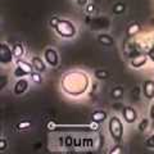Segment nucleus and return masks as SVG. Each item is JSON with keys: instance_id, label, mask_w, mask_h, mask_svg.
Returning <instances> with one entry per match:
<instances>
[{"instance_id": "obj_1", "label": "nucleus", "mask_w": 154, "mask_h": 154, "mask_svg": "<svg viewBox=\"0 0 154 154\" xmlns=\"http://www.w3.org/2000/svg\"><path fill=\"white\" fill-rule=\"evenodd\" d=\"M90 85L89 76L84 71H71L63 75L60 81V88L67 95L73 96H81L86 93Z\"/></svg>"}, {"instance_id": "obj_2", "label": "nucleus", "mask_w": 154, "mask_h": 154, "mask_svg": "<svg viewBox=\"0 0 154 154\" xmlns=\"http://www.w3.org/2000/svg\"><path fill=\"white\" fill-rule=\"evenodd\" d=\"M108 130H109L110 137L113 139L114 143L119 144L122 141V139H123V123L121 121V118L117 117V116L110 117L109 122H108Z\"/></svg>"}, {"instance_id": "obj_3", "label": "nucleus", "mask_w": 154, "mask_h": 154, "mask_svg": "<svg viewBox=\"0 0 154 154\" xmlns=\"http://www.w3.org/2000/svg\"><path fill=\"white\" fill-rule=\"evenodd\" d=\"M55 32L63 38H72L76 36V26L73 22L68 21V19H59L57 23V26L54 27Z\"/></svg>"}, {"instance_id": "obj_4", "label": "nucleus", "mask_w": 154, "mask_h": 154, "mask_svg": "<svg viewBox=\"0 0 154 154\" xmlns=\"http://www.w3.org/2000/svg\"><path fill=\"white\" fill-rule=\"evenodd\" d=\"M13 49H11V46H8L5 42L0 44V63L2 64H9L13 62Z\"/></svg>"}, {"instance_id": "obj_5", "label": "nucleus", "mask_w": 154, "mask_h": 154, "mask_svg": "<svg viewBox=\"0 0 154 154\" xmlns=\"http://www.w3.org/2000/svg\"><path fill=\"white\" fill-rule=\"evenodd\" d=\"M44 59L46 62V64H49L50 67H57L59 63V55H58L57 50H54L53 48H48L44 51Z\"/></svg>"}, {"instance_id": "obj_6", "label": "nucleus", "mask_w": 154, "mask_h": 154, "mask_svg": "<svg viewBox=\"0 0 154 154\" xmlns=\"http://www.w3.org/2000/svg\"><path fill=\"white\" fill-rule=\"evenodd\" d=\"M122 114H123L125 122H127V123H134L137 119V113L132 107H125L122 110Z\"/></svg>"}, {"instance_id": "obj_7", "label": "nucleus", "mask_w": 154, "mask_h": 154, "mask_svg": "<svg viewBox=\"0 0 154 154\" xmlns=\"http://www.w3.org/2000/svg\"><path fill=\"white\" fill-rule=\"evenodd\" d=\"M143 94L149 100L154 99V81L153 80L144 81V84H143Z\"/></svg>"}, {"instance_id": "obj_8", "label": "nucleus", "mask_w": 154, "mask_h": 154, "mask_svg": "<svg viewBox=\"0 0 154 154\" xmlns=\"http://www.w3.org/2000/svg\"><path fill=\"white\" fill-rule=\"evenodd\" d=\"M28 86H30L28 80H26V79H19L17 82H16V85H14V94H16V95L25 94L26 91L28 90Z\"/></svg>"}, {"instance_id": "obj_9", "label": "nucleus", "mask_w": 154, "mask_h": 154, "mask_svg": "<svg viewBox=\"0 0 154 154\" xmlns=\"http://www.w3.org/2000/svg\"><path fill=\"white\" fill-rule=\"evenodd\" d=\"M146 60H148V55L145 54H140V55H136L131 60H130V66L132 68H141L146 64Z\"/></svg>"}, {"instance_id": "obj_10", "label": "nucleus", "mask_w": 154, "mask_h": 154, "mask_svg": "<svg viewBox=\"0 0 154 154\" xmlns=\"http://www.w3.org/2000/svg\"><path fill=\"white\" fill-rule=\"evenodd\" d=\"M31 63L33 66V69H35L36 72H45L46 69V62L45 59H41V57H32V59H31Z\"/></svg>"}, {"instance_id": "obj_11", "label": "nucleus", "mask_w": 154, "mask_h": 154, "mask_svg": "<svg viewBox=\"0 0 154 154\" xmlns=\"http://www.w3.org/2000/svg\"><path fill=\"white\" fill-rule=\"evenodd\" d=\"M16 66L19 67L21 69H23L27 75H31L32 72H33V66H32V63H28V62L23 60L22 58H19V59L16 60Z\"/></svg>"}, {"instance_id": "obj_12", "label": "nucleus", "mask_w": 154, "mask_h": 154, "mask_svg": "<svg viewBox=\"0 0 154 154\" xmlns=\"http://www.w3.org/2000/svg\"><path fill=\"white\" fill-rule=\"evenodd\" d=\"M91 119H93L94 122L102 123L107 119V112H104V110H95V112L91 114Z\"/></svg>"}, {"instance_id": "obj_13", "label": "nucleus", "mask_w": 154, "mask_h": 154, "mask_svg": "<svg viewBox=\"0 0 154 154\" xmlns=\"http://www.w3.org/2000/svg\"><path fill=\"white\" fill-rule=\"evenodd\" d=\"M98 41L100 42V44H103L104 46H110V45L114 44V40L109 35H107V33H102V35H99L98 36Z\"/></svg>"}, {"instance_id": "obj_14", "label": "nucleus", "mask_w": 154, "mask_h": 154, "mask_svg": "<svg viewBox=\"0 0 154 154\" xmlns=\"http://www.w3.org/2000/svg\"><path fill=\"white\" fill-rule=\"evenodd\" d=\"M13 54H14V58L16 59H19V58H22L23 54H25V49H23V45L22 44H16L13 46Z\"/></svg>"}, {"instance_id": "obj_15", "label": "nucleus", "mask_w": 154, "mask_h": 154, "mask_svg": "<svg viewBox=\"0 0 154 154\" xmlns=\"http://www.w3.org/2000/svg\"><path fill=\"white\" fill-rule=\"evenodd\" d=\"M140 26L137 25V23H131V25L128 26V28H127V36L128 37H132V36H135V35H137L139 32H140Z\"/></svg>"}, {"instance_id": "obj_16", "label": "nucleus", "mask_w": 154, "mask_h": 154, "mask_svg": "<svg viewBox=\"0 0 154 154\" xmlns=\"http://www.w3.org/2000/svg\"><path fill=\"white\" fill-rule=\"evenodd\" d=\"M95 77L98 80H107L109 77V73L104 69H98V71H95Z\"/></svg>"}, {"instance_id": "obj_17", "label": "nucleus", "mask_w": 154, "mask_h": 154, "mask_svg": "<svg viewBox=\"0 0 154 154\" xmlns=\"http://www.w3.org/2000/svg\"><path fill=\"white\" fill-rule=\"evenodd\" d=\"M13 75H14V77H18V79H21V77H25V76H27V73L23 69H21L19 67H16L14 68V71H13Z\"/></svg>"}, {"instance_id": "obj_18", "label": "nucleus", "mask_w": 154, "mask_h": 154, "mask_svg": "<svg viewBox=\"0 0 154 154\" xmlns=\"http://www.w3.org/2000/svg\"><path fill=\"white\" fill-rule=\"evenodd\" d=\"M125 12V5L121 3H118V4H116V5L113 7V13L114 14H121Z\"/></svg>"}, {"instance_id": "obj_19", "label": "nucleus", "mask_w": 154, "mask_h": 154, "mask_svg": "<svg viewBox=\"0 0 154 154\" xmlns=\"http://www.w3.org/2000/svg\"><path fill=\"white\" fill-rule=\"evenodd\" d=\"M145 146L146 148H150V149H154V134H152L150 136H149L146 140H145Z\"/></svg>"}, {"instance_id": "obj_20", "label": "nucleus", "mask_w": 154, "mask_h": 154, "mask_svg": "<svg viewBox=\"0 0 154 154\" xmlns=\"http://www.w3.org/2000/svg\"><path fill=\"white\" fill-rule=\"evenodd\" d=\"M148 125H149V119L148 118H144V119H141V122H140V125H139V131H144V130H146L148 128Z\"/></svg>"}, {"instance_id": "obj_21", "label": "nucleus", "mask_w": 154, "mask_h": 154, "mask_svg": "<svg viewBox=\"0 0 154 154\" xmlns=\"http://www.w3.org/2000/svg\"><path fill=\"white\" fill-rule=\"evenodd\" d=\"M31 80L33 81V82H41V76H40V72H32L31 73Z\"/></svg>"}, {"instance_id": "obj_22", "label": "nucleus", "mask_w": 154, "mask_h": 154, "mask_svg": "<svg viewBox=\"0 0 154 154\" xmlns=\"http://www.w3.org/2000/svg\"><path fill=\"white\" fill-rule=\"evenodd\" d=\"M113 96L114 98H121V95H122V89L121 88H117L116 90H113Z\"/></svg>"}, {"instance_id": "obj_23", "label": "nucleus", "mask_w": 154, "mask_h": 154, "mask_svg": "<svg viewBox=\"0 0 154 154\" xmlns=\"http://www.w3.org/2000/svg\"><path fill=\"white\" fill-rule=\"evenodd\" d=\"M122 153V150H121V146L119 145H116L112 150H110V154H121Z\"/></svg>"}, {"instance_id": "obj_24", "label": "nucleus", "mask_w": 154, "mask_h": 154, "mask_svg": "<svg viewBox=\"0 0 154 154\" xmlns=\"http://www.w3.org/2000/svg\"><path fill=\"white\" fill-rule=\"evenodd\" d=\"M7 148V140L5 139H0V150H5Z\"/></svg>"}, {"instance_id": "obj_25", "label": "nucleus", "mask_w": 154, "mask_h": 154, "mask_svg": "<svg viewBox=\"0 0 154 154\" xmlns=\"http://www.w3.org/2000/svg\"><path fill=\"white\" fill-rule=\"evenodd\" d=\"M59 19H60V18H58V17H53V18L50 19V26L54 28V27L57 26V23H58V21H59Z\"/></svg>"}, {"instance_id": "obj_26", "label": "nucleus", "mask_w": 154, "mask_h": 154, "mask_svg": "<svg viewBox=\"0 0 154 154\" xmlns=\"http://www.w3.org/2000/svg\"><path fill=\"white\" fill-rule=\"evenodd\" d=\"M30 122L26 121V122H21V123H18V127L19 128H27V127H30Z\"/></svg>"}, {"instance_id": "obj_27", "label": "nucleus", "mask_w": 154, "mask_h": 154, "mask_svg": "<svg viewBox=\"0 0 154 154\" xmlns=\"http://www.w3.org/2000/svg\"><path fill=\"white\" fill-rule=\"evenodd\" d=\"M5 84H7V77L5 76H2V84H0V90H3L5 88Z\"/></svg>"}, {"instance_id": "obj_28", "label": "nucleus", "mask_w": 154, "mask_h": 154, "mask_svg": "<svg viewBox=\"0 0 154 154\" xmlns=\"http://www.w3.org/2000/svg\"><path fill=\"white\" fill-rule=\"evenodd\" d=\"M148 57H149V59H150L153 63H154V49H150V50H149Z\"/></svg>"}, {"instance_id": "obj_29", "label": "nucleus", "mask_w": 154, "mask_h": 154, "mask_svg": "<svg viewBox=\"0 0 154 154\" xmlns=\"http://www.w3.org/2000/svg\"><path fill=\"white\" fill-rule=\"evenodd\" d=\"M149 116H150V118L154 121V102H153L152 107H150V110H149Z\"/></svg>"}, {"instance_id": "obj_30", "label": "nucleus", "mask_w": 154, "mask_h": 154, "mask_svg": "<svg viewBox=\"0 0 154 154\" xmlns=\"http://www.w3.org/2000/svg\"><path fill=\"white\" fill-rule=\"evenodd\" d=\"M77 2V4H79V5H86V4H88V0H76Z\"/></svg>"}, {"instance_id": "obj_31", "label": "nucleus", "mask_w": 154, "mask_h": 154, "mask_svg": "<svg viewBox=\"0 0 154 154\" xmlns=\"http://www.w3.org/2000/svg\"><path fill=\"white\" fill-rule=\"evenodd\" d=\"M93 9H94L93 7H91V5H89V8H88V11H89V12H91V11H93Z\"/></svg>"}, {"instance_id": "obj_32", "label": "nucleus", "mask_w": 154, "mask_h": 154, "mask_svg": "<svg viewBox=\"0 0 154 154\" xmlns=\"http://www.w3.org/2000/svg\"><path fill=\"white\" fill-rule=\"evenodd\" d=\"M153 126H154V121H153Z\"/></svg>"}]
</instances>
